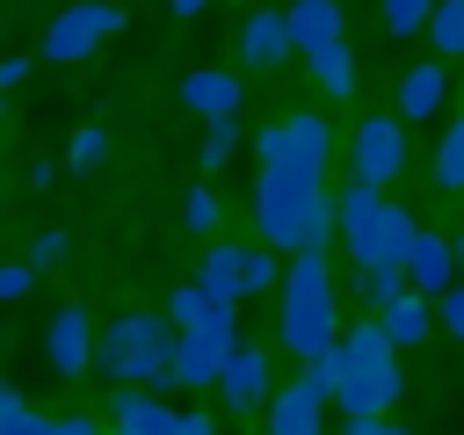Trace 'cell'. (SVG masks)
Wrapping results in <instances>:
<instances>
[{
  "label": "cell",
  "mask_w": 464,
  "mask_h": 435,
  "mask_svg": "<svg viewBox=\"0 0 464 435\" xmlns=\"http://www.w3.org/2000/svg\"><path fill=\"white\" fill-rule=\"evenodd\" d=\"M254 232L268 254H326L334 239V196L319 174H283V167H261L254 181Z\"/></svg>",
  "instance_id": "cell-1"
},
{
  "label": "cell",
  "mask_w": 464,
  "mask_h": 435,
  "mask_svg": "<svg viewBox=\"0 0 464 435\" xmlns=\"http://www.w3.org/2000/svg\"><path fill=\"white\" fill-rule=\"evenodd\" d=\"M406 377H399V348L377 334V319H355L334 341V392L326 406H341V420H384L399 406Z\"/></svg>",
  "instance_id": "cell-2"
},
{
  "label": "cell",
  "mask_w": 464,
  "mask_h": 435,
  "mask_svg": "<svg viewBox=\"0 0 464 435\" xmlns=\"http://www.w3.org/2000/svg\"><path fill=\"white\" fill-rule=\"evenodd\" d=\"M283 312H276V334L297 362H319L334 341H341V290H334V268L326 254H290L283 268Z\"/></svg>",
  "instance_id": "cell-3"
},
{
  "label": "cell",
  "mask_w": 464,
  "mask_h": 435,
  "mask_svg": "<svg viewBox=\"0 0 464 435\" xmlns=\"http://www.w3.org/2000/svg\"><path fill=\"white\" fill-rule=\"evenodd\" d=\"M94 370L123 392V384H174V326L167 312H123L94 334Z\"/></svg>",
  "instance_id": "cell-4"
},
{
  "label": "cell",
  "mask_w": 464,
  "mask_h": 435,
  "mask_svg": "<svg viewBox=\"0 0 464 435\" xmlns=\"http://www.w3.org/2000/svg\"><path fill=\"white\" fill-rule=\"evenodd\" d=\"M334 232L348 239V254H355V268H399L406 261V246H413V218L392 203V196H377V188H362V181H348L341 196H334Z\"/></svg>",
  "instance_id": "cell-5"
},
{
  "label": "cell",
  "mask_w": 464,
  "mask_h": 435,
  "mask_svg": "<svg viewBox=\"0 0 464 435\" xmlns=\"http://www.w3.org/2000/svg\"><path fill=\"white\" fill-rule=\"evenodd\" d=\"M196 283L210 290V304H239V297L276 290V283H283V268H276V254H268V246L210 239V246H203V276H196Z\"/></svg>",
  "instance_id": "cell-6"
},
{
  "label": "cell",
  "mask_w": 464,
  "mask_h": 435,
  "mask_svg": "<svg viewBox=\"0 0 464 435\" xmlns=\"http://www.w3.org/2000/svg\"><path fill=\"white\" fill-rule=\"evenodd\" d=\"M326 160H334V123L319 109H297L283 123L261 130V167H283V174H319L326 181Z\"/></svg>",
  "instance_id": "cell-7"
},
{
  "label": "cell",
  "mask_w": 464,
  "mask_h": 435,
  "mask_svg": "<svg viewBox=\"0 0 464 435\" xmlns=\"http://www.w3.org/2000/svg\"><path fill=\"white\" fill-rule=\"evenodd\" d=\"M239 348V312H210L203 326H188V334H174V384H218V370H225V355Z\"/></svg>",
  "instance_id": "cell-8"
},
{
  "label": "cell",
  "mask_w": 464,
  "mask_h": 435,
  "mask_svg": "<svg viewBox=\"0 0 464 435\" xmlns=\"http://www.w3.org/2000/svg\"><path fill=\"white\" fill-rule=\"evenodd\" d=\"M123 29V7H109V0H80V7H65L51 29H44V58L51 65H80L94 44H109Z\"/></svg>",
  "instance_id": "cell-9"
},
{
  "label": "cell",
  "mask_w": 464,
  "mask_h": 435,
  "mask_svg": "<svg viewBox=\"0 0 464 435\" xmlns=\"http://www.w3.org/2000/svg\"><path fill=\"white\" fill-rule=\"evenodd\" d=\"M348 167H355L362 188L399 181V174H406V123H399V116H362L355 138H348Z\"/></svg>",
  "instance_id": "cell-10"
},
{
  "label": "cell",
  "mask_w": 464,
  "mask_h": 435,
  "mask_svg": "<svg viewBox=\"0 0 464 435\" xmlns=\"http://www.w3.org/2000/svg\"><path fill=\"white\" fill-rule=\"evenodd\" d=\"M218 399H225L232 413H261V406L276 399V377H268V355H261L254 341H239V348L225 355V370H218Z\"/></svg>",
  "instance_id": "cell-11"
},
{
  "label": "cell",
  "mask_w": 464,
  "mask_h": 435,
  "mask_svg": "<svg viewBox=\"0 0 464 435\" xmlns=\"http://www.w3.org/2000/svg\"><path fill=\"white\" fill-rule=\"evenodd\" d=\"M399 276H406V290H413V297H428V304H435V297L457 283V254H450V239H442V232H413V246H406Z\"/></svg>",
  "instance_id": "cell-12"
},
{
  "label": "cell",
  "mask_w": 464,
  "mask_h": 435,
  "mask_svg": "<svg viewBox=\"0 0 464 435\" xmlns=\"http://www.w3.org/2000/svg\"><path fill=\"white\" fill-rule=\"evenodd\" d=\"M44 355H51L58 377H87L94 370V326H87L80 304H58V319L44 326Z\"/></svg>",
  "instance_id": "cell-13"
},
{
  "label": "cell",
  "mask_w": 464,
  "mask_h": 435,
  "mask_svg": "<svg viewBox=\"0 0 464 435\" xmlns=\"http://www.w3.org/2000/svg\"><path fill=\"white\" fill-rule=\"evenodd\" d=\"M261 413H268V435H319V428H326V392L297 377V384H283Z\"/></svg>",
  "instance_id": "cell-14"
},
{
  "label": "cell",
  "mask_w": 464,
  "mask_h": 435,
  "mask_svg": "<svg viewBox=\"0 0 464 435\" xmlns=\"http://www.w3.org/2000/svg\"><path fill=\"white\" fill-rule=\"evenodd\" d=\"M341 0H290L283 7V29H290V51H319V44H341Z\"/></svg>",
  "instance_id": "cell-15"
},
{
  "label": "cell",
  "mask_w": 464,
  "mask_h": 435,
  "mask_svg": "<svg viewBox=\"0 0 464 435\" xmlns=\"http://www.w3.org/2000/svg\"><path fill=\"white\" fill-rule=\"evenodd\" d=\"M239 58L246 65H283L290 58V29H283V7H254L246 22H239Z\"/></svg>",
  "instance_id": "cell-16"
},
{
  "label": "cell",
  "mask_w": 464,
  "mask_h": 435,
  "mask_svg": "<svg viewBox=\"0 0 464 435\" xmlns=\"http://www.w3.org/2000/svg\"><path fill=\"white\" fill-rule=\"evenodd\" d=\"M181 102H188L203 123H232V116H239V80L218 72V65H203V72L181 80Z\"/></svg>",
  "instance_id": "cell-17"
},
{
  "label": "cell",
  "mask_w": 464,
  "mask_h": 435,
  "mask_svg": "<svg viewBox=\"0 0 464 435\" xmlns=\"http://www.w3.org/2000/svg\"><path fill=\"white\" fill-rule=\"evenodd\" d=\"M442 102H450V72H442L435 58L406 65V80H399V123H428Z\"/></svg>",
  "instance_id": "cell-18"
},
{
  "label": "cell",
  "mask_w": 464,
  "mask_h": 435,
  "mask_svg": "<svg viewBox=\"0 0 464 435\" xmlns=\"http://www.w3.org/2000/svg\"><path fill=\"white\" fill-rule=\"evenodd\" d=\"M377 334H384V341H392V348H420V341H428V334H435V304H428V297H413V290H406V297H392V304H384V312H377Z\"/></svg>",
  "instance_id": "cell-19"
},
{
  "label": "cell",
  "mask_w": 464,
  "mask_h": 435,
  "mask_svg": "<svg viewBox=\"0 0 464 435\" xmlns=\"http://www.w3.org/2000/svg\"><path fill=\"white\" fill-rule=\"evenodd\" d=\"M174 406L167 399H152V392H138V384H123L116 392V435H174Z\"/></svg>",
  "instance_id": "cell-20"
},
{
  "label": "cell",
  "mask_w": 464,
  "mask_h": 435,
  "mask_svg": "<svg viewBox=\"0 0 464 435\" xmlns=\"http://www.w3.org/2000/svg\"><path fill=\"white\" fill-rule=\"evenodd\" d=\"M304 65H312V80H319L326 94H355V51H348V36H341V44H319Z\"/></svg>",
  "instance_id": "cell-21"
},
{
  "label": "cell",
  "mask_w": 464,
  "mask_h": 435,
  "mask_svg": "<svg viewBox=\"0 0 464 435\" xmlns=\"http://www.w3.org/2000/svg\"><path fill=\"white\" fill-rule=\"evenodd\" d=\"M420 36H435V65L442 58H464V0H435V14H428Z\"/></svg>",
  "instance_id": "cell-22"
},
{
  "label": "cell",
  "mask_w": 464,
  "mask_h": 435,
  "mask_svg": "<svg viewBox=\"0 0 464 435\" xmlns=\"http://www.w3.org/2000/svg\"><path fill=\"white\" fill-rule=\"evenodd\" d=\"M210 312H232V304H210V290H203V283H181V290L167 297V326H174V334H188V326H203Z\"/></svg>",
  "instance_id": "cell-23"
},
{
  "label": "cell",
  "mask_w": 464,
  "mask_h": 435,
  "mask_svg": "<svg viewBox=\"0 0 464 435\" xmlns=\"http://www.w3.org/2000/svg\"><path fill=\"white\" fill-rule=\"evenodd\" d=\"M435 188H464V116H450V130L435 138Z\"/></svg>",
  "instance_id": "cell-24"
},
{
  "label": "cell",
  "mask_w": 464,
  "mask_h": 435,
  "mask_svg": "<svg viewBox=\"0 0 464 435\" xmlns=\"http://www.w3.org/2000/svg\"><path fill=\"white\" fill-rule=\"evenodd\" d=\"M355 297H362L370 312H384L392 297H406V276H399V268H355Z\"/></svg>",
  "instance_id": "cell-25"
},
{
  "label": "cell",
  "mask_w": 464,
  "mask_h": 435,
  "mask_svg": "<svg viewBox=\"0 0 464 435\" xmlns=\"http://www.w3.org/2000/svg\"><path fill=\"white\" fill-rule=\"evenodd\" d=\"M377 7H384V29L392 36H420L428 14H435V0H377Z\"/></svg>",
  "instance_id": "cell-26"
},
{
  "label": "cell",
  "mask_w": 464,
  "mask_h": 435,
  "mask_svg": "<svg viewBox=\"0 0 464 435\" xmlns=\"http://www.w3.org/2000/svg\"><path fill=\"white\" fill-rule=\"evenodd\" d=\"M218 218H225V210H218V196H210V188H188V203H181V225H188L196 239H210V232H218Z\"/></svg>",
  "instance_id": "cell-27"
},
{
  "label": "cell",
  "mask_w": 464,
  "mask_h": 435,
  "mask_svg": "<svg viewBox=\"0 0 464 435\" xmlns=\"http://www.w3.org/2000/svg\"><path fill=\"white\" fill-rule=\"evenodd\" d=\"M102 160H109V130H102V123L72 130V167H102Z\"/></svg>",
  "instance_id": "cell-28"
},
{
  "label": "cell",
  "mask_w": 464,
  "mask_h": 435,
  "mask_svg": "<svg viewBox=\"0 0 464 435\" xmlns=\"http://www.w3.org/2000/svg\"><path fill=\"white\" fill-rule=\"evenodd\" d=\"M232 152H239V123H210L203 130V167H225Z\"/></svg>",
  "instance_id": "cell-29"
},
{
  "label": "cell",
  "mask_w": 464,
  "mask_h": 435,
  "mask_svg": "<svg viewBox=\"0 0 464 435\" xmlns=\"http://www.w3.org/2000/svg\"><path fill=\"white\" fill-rule=\"evenodd\" d=\"M65 254H72V239H65V232H36V246H29V268H58Z\"/></svg>",
  "instance_id": "cell-30"
},
{
  "label": "cell",
  "mask_w": 464,
  "mask_h": 435,
  "mask_svg": "<svg viewBox=\"0 0 464 435\" xmlns=\"http://www.w3.org/2000/svg\"><path fill=\"white\" fill-rule=\"evenodd\" d=\"M29 283H36V268H29V261H0V304L29 297Z\"/></svg>",
  "instance_id": "cell-31"
},
{
  "label": "cell",
  "mask_w": 464,
  "mask_h": 435,
  "mask_svg": "<svg viewBox=\"0 0 464 435\" xmlns=\"http://www.w3.org/2000/svg\"><path fill=\"white\" fill-rule=\"evenodd\" d=\"M435 319H442V326H450V334L464 341V283H450V290L435 297Z\"/></svg>",
  "instance_id": "cell-32"
},
{
  "label": "cell",
  "mask_w": 464,
  "mask_h": 435,
  "mask_svg": "<svg viewBox=\"0 0 464 435\" xmlns=\"http://www.w3.org/2000/svg\"><path fill=\"white\" fill-rule=\"evenodd\" d=\"M22 420H29V406H22V392H14V384H0V435H14Z\"/></svg>",
  "instance_id": "cell-33"
},
{
  "label": "cell",
  "mask_w": 464,
  "mask_h": 435,
  "mask_svg": "<svg viewBox=\"0 0 464 435\" xmlns=\"http://www.w3.org/2000/svg\"><path fill=\"white\" fill-rule=\"evenodd\" d=\"M29 80V58H0V94H14Z\"/></svg>",
  "instance_id": "cell-34"
},
{
  "label": "cell",
  "mask_w": 464,
  "mask_h": 435,
  "mask_svg": "<svg viewBox=\"0 0 464 435\" xmlns=\"http://www.w3.org/2000/svg\"><path fill=\"white\" fill-rule=\"evenodd\" d=\"M174 435H218V420H210V413H181V420H174Z\"/></svg>",
  "instance_id": "cell-35"
},
{
  "label": "cell",
  "mask_w": 464,
  "mask_h": 435,
  "mask_svg": "<svg viewBox=\"0 0 464 435\" xmlns=\"http://www.w3.org/2000/svg\"><path fill=\"white\" fill-rule=\"evenodd\" d=\"M44 435H102V428H94V420H80V413H72V420H44Z\"/></svg>",
  "instance_id": "cell-36"
},
{
  "label": "cell",
  "mask_w": 464,
  "mask_h": 435,
  "mask_svg": "<svg viewBox=\"0 0 464 435\" xmlns=\"http://www.w3.org/2000/svg\"><path fill=\"white\" fill-rule=\"evenodd\" d=\"M341 435H384V420H348Z\"/></svg>",
  "instance_id": "cell-37"
},
{
  "label": "cell",
  "mask_w": 464,
  "mask_h": 435,
  "mask_svg": "<svg viewBox=\"0 0 464 435\" xmlns=\"http://www.w3.org/2000/svg\"><path fill=\"white\" fill-rule=\"evenodd\" d=\"M203 7H210V0H174V14H203Z\"/></svg>",
  "instance_id": "cell-38"
},
{
  "label": "cell",
  "mask_w": 464,
  "mask_h": 435,
  "mask_svg": "<svg viewBox=\"0 0 464 435\" xmlns=\"http://www.w3.org/2000/svg\"><path fill=\"white\" fill-rule=\"evenodd\" d=\"M450 254H457V283H464V232H457V239H450Z\"/></svg>",
  "instance_id": "cell-39"
},
{
  "label": "cell",
  "mask_w": 464,
  "mask_h": 435,
  "mask_svg": "<svg viewBox=\"0 0 464 435\" xmlns=\"http://www.w3.org/2000/svg\"><path fill=\"white\" fill-rule=\"evenodd\" d=\"M384 435H413V428H392V420H384Z\"/></svg>",
  "instance_id": "cell-40"
},
{
  "label": "cell",
  "mask_w": 464,
  "mask_h": 435,
  "mask_svg": "<svg viewBox=\"0 0 464 435\" xmlns=\"http://www.w3.org/2000/svg\"><path fill=\"white\" fill-rule=\"evenodd\" d=\"M0 109H7V94H0Z\"/></svg>",
  "instance_id": "cell-41"
}]
</instances>
